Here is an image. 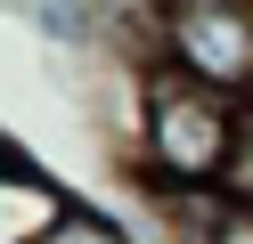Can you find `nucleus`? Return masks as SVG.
Segmentation results:
<instances>
[{"label":"nucleus","instance_id":"1","mask_svg":"<svg viewBox=\"0 0 253 244\" xmlns=\"http://www.w3.org/2000/svg\"><path fill=\"white\" fill-rule=\"evenodd\" d=\"M245 130V98H220L204 81L171 73V65H139L131 73V187H220Z\"/></svg>","mask_w":253,"mask_h":244},{"label":"nucleus","instance_id":"2","mask_svg":"<svg viewBox=\"0 0 253 244\" xmlns=\"http://www.w3.org/2000/svg\"><path fill=\"white\" fill-rule=\"evenodd\" d=\"M155 65L253 98V0H155Z\"/></svg>","mask_w":253,"mask_h":244},{"label":"nucleus","instance_id":"3","mask_svg":"<svg viewBox=\"0 0 253 244\" xmlns=\"http://www.w3.org/2000/svg\"><path fill=\"white\" fill-rule=\"evenodd\" d=\"M74 204L82 195H66L25 146H0V244H49Z\"/></svg>","mask_w":253,"mask_h":244},{"label":"nucleus","instance_id":"4","mask_svg":"<svg viewBox=\"0 0 253 244\" xmlns=\"http://www.w3.org/2000/svg\"><path fill=\"white\" fill-rule=\"evenodd\" d=\"M25 16L57 49H106V0H25Z\"/></svg>","mask_w":253,"mask_h":244},{"label":"nucleus","instance_id":"5","mask_svg":"<svg viewBox=\"0 0 253 244\" xmlns=\"http://www.w3.org/2000/svg\"><path fill=\"white\" fill-rule=\"evenodd\" d=\"M49 244H139V236L115 220V211H98V204H74L66 220H57V236H49Z\"/></svg>","mask_w":253,"mask_h":244},{"label":"nucleus","instance_id":"6","mask_svg":"<svg viewBox=\"0 0 253 244\" xmlns=\"http://www.w3.org/2000/svg\"><path fill=\"white\" fill-rule=\"evenodd\" d=\"M220 195H229L237 211H253V106H245V130H237V155H229V171H220Z\"/></svg>","mask_w":253,"mask_h":244},{"label":"nucleus","instance_id":"7","mask_svg":"<svg viewBox=\"0 0 253 244\" xmlns=\"http://www.w3.org/2000/svg\"><path fill=\"white\" fill-rule=\"evenodd\" d=\"M212 244H253V211H237V204H229V220H220V236H212Z\"/></svg>","mask_w":253,"mask_h":244},{"label":"nucleus","instance_id":"8","mask_svg":"<svg viewBox=\"0 0 253 244\" xmlns=\"http://www.w3.org/2000/svg\"><path fill=\"white\" fill-rule=\"evenodd\" d=\"M245 106H253V98H245Z\"/></svg>","mask_w":253,"mask_h":244},{"label":"nucleus","instance_id":"9","mask_svg":"<svg viewBox=\"0 0 253 244\" xmlns=\"http://www.w3.org/2000/svg\"><path fill=\"white\" fill-rule=\"evenodd\" d=\"M0 146H8V139H0Z\"/></svg>","mask_w":253,"mask_h":244}]
</instances>
